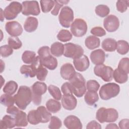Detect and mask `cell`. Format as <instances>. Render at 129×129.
Returning a JSON list of instances; mask_svg holds the SVG:
<instances>
[{
  "mask_svg": "<svg viewBox=\"0 0 129 129\" xmlns=\"http://www.w3.org/2000/svg\"><path fill=\"white\" fill-rule=\"evenodd\" d=\"M51 114L43 106H39L36 110H30L27 115L28 121L31 124L47 123L50 120Z\"/></svg>",
  "mask_w": 129,
  "mask_h": 129,
  "instance_id": "obj_1",
  "label": "cell"
},
{
  "mask_svg": "<svg viewBox=\"0 0 129 129\" xmlns=\"http://www.w3.org/2000/svg\"><path fill=\"white\" fill-rule=\"evenodd\" d=\"M14 97L15 104L19 108L25 110L32 100L31 89L28 86H21Z\"/></svg>",
  "mask_w": 129,
  "mask_h": 129,
  "instance_id": "obj_2",
  "label": "cell"
},
{
  "mask_svg": "<svg viewBox=\"0 0 129 129\" xmlns=\"http://www.w3.org/2000/svg\"><path fill=\"white\" fill-rule=\"evenodd\" d=\"M118 117V113L114 108L101 107L96 113V118L101 123L104 122H113Z\"/></svg>",
  "mask_w": 129,
  "mask_h": 129,
  "instance_id": "obj_3",
  "label": "cell"
},
{
  "mask_svg": "<svg viewBox=\"0 0 129 129\" xmlns=\"http://www.w3.org/2000/svg\"><path fill=\"white\" fill-rule=\"evenodd\" d=\"M69 81L74 95L78 97H82L86 93L87 89L85 79L83 76L79 73H76L73 77Z\"/></svg>",
  "mask_w": 129,
  "mask_h": 129,
  "instance_id": "obj_4",
  "label": "cell"
},
{
  "mask_svg": "<svg viewBox=\"0 0 129 129\" xmlns=\"http://www.w3.org/2000/svg\"><path fill=\"white\" fill-rule=\"evenodd\" d=\"M120 87L114 83H109L101 86L99 90V95L104 100H108L118 95Z\"/></svg>",
  "mask_w": 129,
  "mask_h": 129,
  "instance_id": "obj_5",
  "label": "cell"
},
{
  "mask_svg": "<svg viewBox=\"0 0 129 129\" xmlns=\"http://www.w3.org/2000/svg\"><path fill=\"white\" fill-rule=\"evenodd\" d=\"M32 101L36 105H39L41 103L42 95L46 93L47 86L45 83L41 82H36L31 86Z\"/></svg>",
  "mask_w": 129,
  "mask_h": 129,
  "instance_id": "obj_6",
  "label": "cell"
},
{
  "mask_svg": "<svg viewBox=\"0 0 129 129\" xmlns=\"http://www.w3.org/2000/svg\"><path fill=\"white\" fill-rule=\"evenodd\" d=\"M64 46L63 55L66 57L71 58L74 59L83 55L84 49L82 46L78 44L69 42L66 43Z\"/></svg>",
  "mask_w": 129,
  "mask_h": 129,
  "instance_id": "obj_7",
  "label": "cell"
},
{
  "mask_svg": "<svg viewBox=\"0 0 129 129\" xmlns=\"http://www.w3.org/2000/svg\"><path fill=\"white\" fill-rule=\"evenodd\" d=\"M74 12L68 6L63 7L60 10L58 20L60 24L64 28H69L71 26L74 20Z\"/></svg>",
  "mask_w": 129,
  "mask_h": 129,
  "instance_id": "obj_8",
  "label": "cell"
},
{
  "mask_svg": "<svg viewBox=\"0 0 129 129\" xmlns=\"http://www.w3.org/2000/svg\"><path fill=\"white\" fill-rule=\"evenodd\" d=\"M22 4L18 2L13 1L11 2L5 9L3 13L4 17L8 20L15 19L18 15L22 11Z\"/></svg>",
  "mask_w": 129,
  "mask_h": 129,
  "instance_id": "obj_9",
  "label": "cell"
},
{
  "mask_svg": "<svg viewBox=\"0 0 129 129\" xmlns=\"http://www.w3.org/2000/svg\"><path fill=\"white\" fill-rule=\"evenodd\" d=\"M94 73L96 76L101 78L105 82H110L113 79L112 68L103 64L96 65L94 68Z\"/></svg>",
  "mask_w": 129,
  "mask_h": 129,
  "instance_id": "obj_10",
  "label": "cell"
},
{
  "mask_svg": "<svg viewBox=\"0 0 129 129\" xmlns=\"http://www.w3.org/2000/svg\"><path fill=\"white\" fill-rule=\"evenodd\" d=\"M71 31L75 37L83 36L87 31V24L86 21L83 19H76L71 25Z\"/></svg>",
  "mask_w": 129,
  "mask_h": 129,
  "instance_id": "obj_11",
  "label": "cell"
},
{
  "mask_svg": "<svg viewBox=\"0 0 129 129\" xmlns=\"http://www.w3.org/2000/svg\"><path fill=\"white\" fill-rule=\"evenodd\" d=\"M22 13L25 16H37L40 13L39 6L37 1H24L22 2Z\"/></svg>",
  "mask_w": 129,
  "mask_h": 129,
  "instance_id": "obj_12",
  "label": "cell"
},
{
  "mask_svg": "<svg viewBox=\"0 0 129 129\" xmlns=\"http://www.w3.org/2000/svg\"><path fill=\"white\" fill-rule=\"evenodd\" d=\"M103 26L108 32H115L118 29L119 26V19L116 16L110 15L104 19Z\"/></svg>",
  "mask_w": 129,
  "mask_h": 129,
  "instance_id": "obj_13",
  "label": "cell"
},
{
  "mask_svg": "<svg viewBox=\"0 0 129 129\" xmlns=\"http://www.w3.org/2000/svg\"><path fill=\"white\" fill-rule=\"evenodd\" d=\"M5 29L7 33L12 36H18L22 34L23 28L21 25L17 21H13L6 23Z\"/></svg>",
  "mask_w": 129,
  "mask_h": 129,
  "instance_id": "obj_14",
  "label": "cell"
},
{
  "mask_svg": "<svg viewBox=\"0 0 129 129\" xmlns=\"http://www.w3.org/2000/svg\"><path fill=\"white\" fill-rule=\"evenodd\" d=\"M31 64H33L35 67L36 76L37 79L40 81H44L47 75L48 71L41 64L38 55L36 56L35 59Z\"/></svg>",
  "mask_w": 129,
  "mask_h": 129,
  "instance_id": "obj_15",
  "label": "cell"
},
{
  "mask_svg": "<svg viewBox=\"0 0 129 129\" xmlns=\"http://www.w3.org/2000/svg\"><path fill=\"white\" fill-rule=\"evenodd\" d=\"M63 123L65 126L69 129H82L83 127L80 119L73 115L68 116L64 119Z\"/></svg>",
  "mask_w": 129,
  "mask_h": 129,
  "instance_id": "obj_16",
  "label": "cell"
},
{
  "mask_svg": "<svg viewBox=\"0 0 129 129\" xmlns=\"http://www.w3.org/2000/svg\"><path fill=\"white\" fill-rule=\"evenodd\" d=\"M62 107L66 110H74L77 106V100L73 94L63 95L61 98Z\"/></svg>",
  "mask_w": 129,
  "mask_h": 129,
  "instance_id": "obj_17",
  "label": "cell"
},
{
  "mask_svg": "<svg viewBox=\"0 0 129 129\" xmlns=\"http://www.w3.org/2000/svg\"><path fill=\"white\" fill-rule=\"evenodd\" d=\"M73 63L75 69L79 72L86 71L90 66L89 58L86 55H83L78 58L74 59Z\"/></svg>",
  "mask_w": 129,
  "mask_h": 129,
  "instance_id": "obj_18",
  "label": "cell"
},
{
  "mask_svg": "<svg viewBox=\"0 0 129 129\" xmlns=\"http://www.w3.org/2000/svg\"><path fill=\"white\" fill-rule=\"evenodd\" d=\"M75 70L71 63H66L60 68V74L64 80H70L76 73Z\"/></svg>",
  "mask_w": 129,
  "mask_h": 129,
  "instance_id": "obj_19",
  "label": "cell"
},
{
  "mask_svg": "<svg viewBox=\"0 0 129 129\" xmlns=\"http://www.w3.org/2000/svg\"><path fill=\"white\" fill-rule=\"evenodd\" d=\"M105 52L101 49L95 50L90 54L91 60L95 65L103 64L105 60Z\"/></svg>",
  "mask_w": 129,
  "mask_h": 129,
  "instance_id": "obj_20",
  "label": "cell"
},
{
  "mask_svg": "<svg viewBox=\"0 0 129 129\" xmlns=\"http://www.w3.org/2000/svg\"><path fill=\"white\" fill-rule=\"evenodd\" d=\"M39 58L41 64L50 70H54L57 67V59L52 56L51 54L41 58L39 57Z\"/></svg>",
  "mask_w": 129,
  "mask_h": 129,
  "instance_id": "obj_21",
  "label": "cell"
},
{
  "mask_svg": "<svg viewBox=\"0 0 129 129\" xmlns=\"http://www.w3.org/2000/svg\"><path fill=\"white\" fill-rule=\"evenodd\" d=\"M15 119L16 126L17 127H26L28 124L26 113L19 109L12 115Z\"/></svg>",
  "mask_w": 129,
  "mask_h": 129,
  "instance_id": "obj_22",
  "label": "cell"
},
{
  "mask_svg": "<svg viewBox=\"0 0 129 129\" xmlns=\"http://www.w3.org/2000/svg\"><path fill=\"white\" fill-rule=\"evenodd\" d=\"M38 25V21L36 18L33 17H28L24 24V28L28 32H32L35 31Z\"/></svg>",
  "mask_w": 129,
  "mask_h": 129,
  "instance_id": "obj_23",
  "label": "cell"
},
{
  "mask_svg": "<svg viewBox=\"0 0 129 129\" xmlns=\"http://www.w3.org/2000/svg\"><path fill=\"white\" fill-rule=\"evenodd\" d=\"M102 48L106 51L113 52L117 48L116 41L111 38H107L103 40L101 43Z\"/></svg>",
  "mask_w": 129,
  "mask_h": 129,
  "instance_id": "obj_24",
  "label": "cell"
},
{
  "mask_svg": "<svg viewBox=\"0 0 129 129\" xmlns=\"http://www.w3.org/2000/svg\"><path fill=\"white\" fill-rule=\"evenodd\" d=\"M1 128L2 129L12 128L16 126V121L14 117L9 115H5L1 120Z\"/></svg>",
  "mask_w": 129,
  "mask_h": 129,
  "instance_id": "obj_25",
  "label": "cell"
},
{
  "mask_svg": "<svg viewBox=\"0 0 129 129\" xmlns=\"http://www.w3.org/2000/svg\"><path fill=\"white\" fill-rule=\"evenodd\" d=\"M86 46L90 50H93L99 47L100 44V41L98 37L90 35L87 37L85 41Z\"/></svg>",
  "mask_w": 129,
  "mask_h": 129,
  "instance_id": "obj_26",
  "label": "cell"
},
{
  "mask_svg": "<svg viewBox=\"0 0 129 129\" xmlns=\"http://www.w3.org/2000/svg\"><path fill=\"white\" fill-rule=\"evenodd\" d=\"M64 49V46L62 43L59 42H55L51 45L50 52L53 55L59 57L63 54Z\"/></svg>",
  "mask_w": 129,
  "mask_h": 129,
  "instance_id": "obj_27",
  "label": "cell"
},
{
  "mask_svg": "<svg viewBox=\"0 0 129 129\" xmlns=\"http://www.w3.org/2000/svg\"><path fill=\"white\" fill-rule=\"evenodd\" d=\"M46 107L50 112L55 113L61 109V105L60 103L56 100L50 99L46 102Z\"/></svg>",
  "mask_w": 129,
  "mask_h": 129,
  "instance_id": "obj_28",
  "label": "cell"
},
{
  "mask_svg": "<svg viewBox=\"0 0 129 129\" xmlns=\"http://www.w3.org/2000/svg\"><path fill=\"white\" fill-rule=\"evenodd\" d=\"M20 72L26 77L33 78L36 76V69L33 64L23 65L20 69Z\"/></svg>",
  "mask_w": 129,
  "mask_h": 129,
  "instance_id": "obj_29",
  "label": "cell"
},
{
  "mask_svg": "<svg viewBox=\"0 0 129 129\" xmlns=\"http://www.w3.org/2000/svg\"><path fill=\"white\" fill-rule=\"evenodd\" d=\"M84 100L88 105L92 106L98 101L99 96L97 92L88 91L85 95Z\"/></svg>",
  "mask_w": 129,
  "mask_h": 129,
  "instance_id": "obj_30",
  "label": "cell"
},
{
  "mask_svg": "<svg viewBox=\"0 0 129 129\" xmlns=\"http://www.w3.org/2000/svg\"><path fill=\"white\" fill-rule=\"evenodd\" d=\"M113 78L117 83L123 84L127 82L128 80V74L120 71L118 69H116L113 71Z\"/></svg>",
  "mask_w": 129,
  "mask_h": 129,
  "instance_id": "obj_31",
  "label": "cell"
},
{
  "mask_svg": "<svg viewBox=\"0 0 129 129\" xmlns=\"http://www.w3.org/2000/svg\"><path fill=\"white\" fill-rule=\"evenodd\" d=\"M18 84L14 81L8 82L3 88V92L5 94L10 95H13L16 92L18 89Z\"/></svg>",
  "mask_w": 129,
  "mask_h": 129,
  "instance_id": "obj_32",
  "label": "cell"
},
{
  "mask_svg": "<svg viewBox=\"0 0 129 129\" xmlns=\"http://www.w3.org/2000/svg\"><path fill=\"white\" fill-rule=\"evenodd\" d=\"M36 57V53L34 51L26 50L22 54V59L25 63L31 64L35 59Z\"/></svg>",
  "mask_w": 129,
  "mask_h": 129,
  "instance_id": "obj_33",
  "label": "cell"
},
{
  "mask_svg": "<svg viewBox=\"0 0 129 129\" xmlns=\"http://www.w3.org/2000/svg\"><path fill=\"white\" fill-rule=\"evenodd\" d=\"M117 51L121 55H124L128 52L129 46L127 41L123 40H120L117 42Z\"/></svg>",
  "mask_w": 129,
  "mask_h": 129,
  "instance_id": "obj_34",
  "label": "cell"
},
{
  "mask_svg": "<svg viewBox=\"0 0 129 129\" xmlns=\"http://www.w3.org/2000/svg\"><path fill=\"white\" fill-rule=\"evenodd\" d=\"M95 13L100 17H105L108 16L110 12L109 7L104 5H99L95 8Z\"/></svg>",
  "mask_w": 129,
  "mask_h": 129,
  "instance_id": "obj_35",
  "label": "cell"
},
{
  "mask_svg": "<svg viewBox=\"0 0 129 129\" xmlns=\"http://www.w3.org/2000/svg\"><path fill=\"white\" fill-rule=\"evenodd\" d=\"M57 38L61 42H67L71 40L72 38V33L68 30H60L57 35Z\"/></svg>",
  "mask_w": 129,
  "mask_h": 129,
  "instance_id": "obj_36",
  "label": "cell"
},
{
  "mask_svg": "<svg viewBox=\"0 0 129 129\" xmlns=\"http://www.w3.org/2000/svg\"><path fill=\"white\" fill-rule=\"evenodd\" d=\"M0 101L2 104L7 107L13 106L15 103L14 97L7 94H3L1 96Z\"/></svg>",
  "mask_w": 129,
  "mask_h": 129,
  "instance_id": "obj_37",
  "label": "cell"
},
{
  "mask_svg": "<svg viewBox=\"0 0 129 129\" xmlns=\"http://www.w3.org/2000/svg\"><path fill=\"white\" fill-rule=\"evenodd\" d=\"M8 43L13 49H19L22 46V43L17 36L10 37L8 39Z\"/></svg>",
  "mask_w": 129,
  "mask_h": 129,
  "instance_id": "obj_38",
  "label": "cell"
},
{
  "mask_svg": "<svg viewBox=\"0 0 129 129\" xmlns=\"http://www.w3.org/2000/svg\"><path fill=\"white\" fill-rule=\"evenodd\" d=\"M48 90L50 95L56 100H59L62 98L60 90L58 87L50 85L48 87Z\"/></svg>",
  "mask_w": 129,
  "mask_h": 129,
  "instance_id": "obj_39",
  "label": "cell"
},
{
  "mask_svg": "<svg viewBox=\"0 0 129 129\" xmlns=\"http://www.w3.org/2000/svg\"><path fill=\"white\" fill-rule=\"evenodd\" d=\"M117 69L120 71L128 74L129 73V58L124 57L120 59L118 63Z\"/></svg>",
  "mask_w": 129,
  "mask_h": 129,
  "instance_id": "obj_40",
  "label": "cell"
},
{
  "mask_svg": "<svg viewBox=\"0 0 129 129\" xmlns=\"http://www.w3.org/2000/svg\"><path fill=\"white\" fill-rule=\"evenodd\" d=\"M41 10L44 13L49 12L53 8L54 6V1H46L41 0L40 2Z\"/></svg>",
  "mask_w": 129,
  "mask_h": 129,
  "instance_id": "obj_41",
  "label": "cell"
},
{
  "mask_svg": "<svg viewBox=\"0 0 129 129\" xmlns=\"http://www.w3.org/2000/svg\"><path fill=\"white\" fill-rule=\"evenodd\" d=\"M62 125V123L60 119L55 116H51L50 120V123L48 125V128L50 129H58Z\"/></svg>",
  "mask_w": 129,
  "mask_h": 129,
  "instance_id": "obj_42",
  "label": "cell"
},
{
  "mask_svg": "<svg viewBox=\"0 0 129 129\" xmlns=\"http://www.w3.org/2000/svg\"><path fill=\"white\" fill-rule=\"evenodd\" d=\"M69 1H54V7L51 11V14L54 16H57L59 13L60 8H61L64 5H67L69 3Z\"/></svg>",
  "mask_w": 129,
  "mask_h": 129,
  "instance_id": "obj_43",
  "label": "cell"
},
{
  "mask_svg": "<svg viewBox=\"0 0 129 129\" xmlns=\"http://www.w3.org/2000/svg\"><path fill=\"white\" fill-rule=\"evenodd\" d=\"M128 4H129V1L127 0L117 1L116 4V9L120 13H124L127 10L128 6Z\"/></svg>",
  "mask_w": 129,
  "mask_h": 129,
  "instance_id": "obj_44",
  "label": "cell"
},
{
  "mask_svg": "<svg viewBox=\"0 0 129 129\" xmlns=\"http://www.w3.org/2000/svg\"><path fill=\"white\" fill-rule=\"evenodd\" d=\"M100 88V85L97 81L94 80H90L87 81L86 89L88 91L97 92Z\"/></svg>",
  "mask_w": 129,
  "mask_h": 129,
  "instance_id": "obj_45",
  "label": "cell"
},
{
  "mask_svg": "<svg viewBox=\"0 0 129 129\" xmlns=\"http://www.w3.org/2000/svg\"><path fill=\"white\" fill-rule=\"evenodd\" d=\"M13 52V48L9 45L1 46L0 47L1 55L3 57H7L12 55Z\"/></svg>",
  "mask_w": 129,
  "mask_h": 129,
  "instance_id": "obj_46",
  "label": "cell"
},
{
  "mask_svg": "<svg viewBox=\"0 0 129 129\" xmlns=\"http://www.w3.org/2000/svg\"><path fill=\"white\" fill-rule=\"evenodd\" d=\"M91 33L96 36L102 37L106 35V31L101 27L96 26L92 28L90 31Z\"/></svg>",
  "mask_w": 129,
  "mask_h": 129,
  "instance_id": "obj_47",
  "label": "cell"
},
{
  "mask_svg": "<svg viewBox=\"0 0 129 129\" xmlns=\"http://www.w3.org/2000/svg\"><path fill=\"white\" fill-rule=\"evenodd\" d=\"M61 90L63 95L73 94V89L70 82H65L61 87Z\"/></svg>",
  "mask_w": 129,
  "mask_h": 129,
  "instance_id": "obj_48",
  "label": "cell"
},
{
  "mask_svg": "<svg viewBox=\"0 0 129 129\" xmlns=\"http://www.w3.org/2000/svg\"><path fill=\"white\" fill-rule=\"evenodd\" d=\"M86 128L87 129H90V128L101 129V126L98 122H97L95 120H92L87 124Z\"/></svg>",
  "mask_w": 129,
  "mask_h": 129,
  "instance_id": "obj_49",
  "label": "cell"
},
{
  "mask_svg": "<svg viewBox=\"0 0 129 129\" xmlns=\"http://www.w3.org/2000/svg\"><path fill=\"white\" fill-rule=\"evenodd\" d=\"M128 119H123L121 120L118 123L119 127L120 128H128Z\"/></svg>",
  "mask_w": 129,
  "mask_h": 129,
  "instance_id": "obj_50",
  "label": "cell"
},
{
  "mask_svg": "<svg viewBox=\"0 0 129 129\" xmlns=\"http://www.w3.org/2000/svg\"><path fill=\"white\" fill-rule=\"evenodd\" d=\"M105 128H118V127L115 123H109L107 125Z\"/></svg>",
  "mask_w": 129,
  "mask_h": 129,
  "instance_id": "obj_51",
  "label": "cell"
},
{
  "mask_svg": "<svg viewBox=\"0 0 129 129\" xmlns=\"http://www.w3.org/2000/svg\"><path fill=\"white\" fill-rule=\"evenodd\" d=\"M1 21H3L4 19V13L3 12L2 9H1Z\"/></svg>",
  "mask_w": 129,
  "mask_h": 129,
  "instance_id": "obj_52",
  "label": "cell"
}]
</instances>
